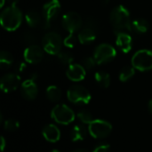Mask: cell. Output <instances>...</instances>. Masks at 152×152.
<instances>
[{
  "label": "cell",
  "instance_id": "obj_1",
  "mask_svg": "<svg viewBox=\"0 0 152 152\" xmlns=\"http://www.w3.org/2000/svg\"><path fill=\"white\" fill-rule=\"evenodd\" d=\"M110 20L116 32H127L132 30L130 12L124 5H118L111 10Z\"/></svg>",
  "mask_w": 152,
  "mask_h": 152
},
{
  "label": "cell",
  "instance_id": "obj_2",
  "mask_svg": "<svg viewBox=\"0 0 152 152\" xmlns=\"http://www.w3.org/2000/svg\"><path fill=\"white\" fill-rule=\"evenodd\" d=\"M0 22L5 30L14 31L22 22V12L16 5H10L2 11Z\"/></svg>",
  "mask_w": 152,
  "mask_h": 152
},
{
  "label": "cell",
  "instance_id": "obj_3",
  "mask_svg": "<svg viewBox=\"0 0 152 152\" xmlns=\"http://www.w3.org/2000/svg\"><path fill=\"white\" fill-rule=\"evenodd\" d=\"M42 45L45 52L51 55H58L61 52L63 39L57 32L51 31L46 33L42 40Z\"/></svg>",
  "mask_w": 152,
  "mask_h": 152
},
{
  "label": "cell",
  "instance_id": "obj_4",
  "mask_svg": "<svg viewBox=\"0 0 152 152\" xmlns=\"http://www.w3.org/2000/svg\"><path fill=\"white\" fill-rule=\"evenodd\" d=\"M132 66L139 71H149L152 69V50L141 49L132 57Z\"/></svg>",
  "mask_w": 152,
  "mask_h": 152
},
{
  "label": "cell",
  "instance_id": "obj_5",
  "mask_svg": "<svg viewBox=\"0 0 152 152\" xmlns=\"http://www.w3.org/2000/svg\"><path fill=\"white\" fill-rule=\"evenodd\" d=\"M52 118L60 125H69L74 121L76 115L66 104H57L51 111Z\"/></svg>",
  "mask_w": 152,
  "mask_h": 152
},
{
  "label": "cell",
  "instance_id": "obj_6",
  "mask_svg": "<svg viewBox=\"0 0 152 152\" xmlns=\"http://www.w3.org/2000/svg\"><path fill=\"white\" fill-rule=\"evenodd\" d=\"M67 97L70 102L77 105L88 104L92 98L90 92L80 85H75L69 87L67 92Z\"/></svg>",
  "mask_w": 152,
  "mask_h": 152
},
{
  "label": "cell",
  "instance_id": "obj_7",
  "mask_svg": "<svg viewBox=\"0 0 152 152\" xmlns=\"http://www.w3.org/2000/svg\"><path fill=\"white\" fill-rule=\"evenodd\" d=\"M112 131L111 124L103 119H94V121L88 125V132L94 139H104L108 137Z\"/></svg>",
  "mask_w": 152,
  "mask_h": 152
},
{
  "label": "cell",
  "instance_id": "obj_8",
  "mask_svg": "<svg viewBox=\"0 0 152 152\" xmlns=\"http://www.w3.org/2000/svg\"><path fill=\"white\" fill-rule=\"evenodd\" d=\"M117 55V50L110 44L103 43L96 46L94 52V58L97 64H104L111 61Z\"/></svg>",
  "mask_w": 152,
  "mask_h": 152
},
{
  "label": "cell",
  "instance_id": "obj_9",
  "mask_svg": "<svg viewBox=\"0 0 152 152\" xmlns=\"http://www.w3.org/2000/svg\"><path fill=\"white\" fill-rule=\"evenodd\" d=\"M61 3L59 0H49L42 8V16L44 19V24L45 28L51 26V23L61 12Z\"/></svg>",
  "mask_w": 152,
  "mask_h": 152
},
{
  "label": "cell",
  "instance_id": "obj_10",
  "mask_svg": "<svg viewBox=\"0 0 152 152\" xmlns=\"http://www.w3.org/2000/svg\"><path fill=\"white\" fill-rule=\"evenodd\" d=\"M61 23L66 31L69 34H74L82 28L83 20L77 12H69L63 15Z\"/></svg>",
  "mask_w": 152,
  "mask_h": 152
},
{
  "label": "cell",
  "instance_id": "obj_11",
  "mask_svg": "<svg viewBox=\"0 0 152 152\" xmlns=\"http://www.w3.org/2000/svg\"><path fill=\"white\" fill-rule=\"evenodd\" d=\"M20 85V77L16 73H7L1 77L0 87L4 93H11Z\"/></svg>",
  "mask_w": 152,
  "mask_h": 152
},
{
  "label": "cell",
  "instance_id": "obj_12",
  "mask_svg": "<svg viewBox=\"0 0 152 152\" xmlns=\"http://www.w3.org/2000/svg\"><path fill=\"white\" fill-rule=\"evenodd\" d=\"M24 60L29 64H37L44 58V51L37 45H28L23 53Z\"/></svg>",
  "mask_w": 152,
  "mask_h": 152
},
{
  "label": "cell",
  "instance_id": "obj_13",
  "mask_svg": "<svg viewBox=\"0 0 152 152\" xmlns=\"http://www.w3.org/2000/svg\"><path fill=\"white\" fill-rule=\"evenodd\" d=\"M20 93L24 99L28 101H33L37 98L38 94V87L37 86L36 80L28 78L22 82L20 86Z\"/></svg>",
  "mask_w": 152,
  "mask_h": 152
},
{
  "label": "cell",
  "instance_id": "obj_14",
  "mask_svg": "<svg viewBox=\"0 0 152 152\" xmlns=\"http://www.w3.org/2000/svg\"><path fill=\"white\" fill-rule=\"evenodd\" d=\"M86 71L82 64L72 63L69 66H68L66 76L69 80L73 82H79L86 77Z\"/></svg>",
  "mask_w": 152,
  "mask_h": 152
},
{
  "label": "cell",
  "instance_id": "obj_15",
  "mask_svg": "<svg viewBox=\"0 0 152 152\" xmlns=\"http://www.w3.org/2000/svg\"><path fill=\"white\" fill-rule=\"evenodd\" d=\"M116 45L118 49L126 53H129L133 46V38L127 32H116Z\"/></svg>",
  "mask_w": 152,
  "mask_h": 152
},
{
  "label": "cell",
  "instance_id": "obj_16",
  "mask_svg": "<svg viewBox=\"0 0 152 152\" xmlns=\"http://www.w3.org/2000/svg\"><path fill=\"white\" fill-rule=\"evenodd\" d=\"M77 37L80 44L90 45L96 39V29L88 26H84L78 31Z\"/></svg>",
  "mask_w": 152,
  "mask_h": 152
},
{
  "label": "cell",
  "instance_id": "obj_17",
  "mask_svg": "<svg viewBox=\"0 0 152 152\" xmlns=\"http://www.w3.org/2000/svg\"><path fill=\"white\" fill-rule=\"evenodd\" d=\"M42 134L47 142L53 143L58 142L61 138L60 129L53 124L46 125L42 130Z\"/></svg>",
  "mask_w": 152,
  "mask_h": 152
},
{
  "label": "cell",
  "instance_id": "obj_18",
  "mask_svg": "<svg viewBox=\"0 0 152 152\" xmlns=\"http://www.w3.org/2000/svg\"><path fill=\"white\" fill-rule=\"evenodd\" d=\"M87 133H89L88 128H86L84 126V124L76 125L73 126V128L71 129V132H70L71 141L74 142L84 141L86 139V137L87 136Z\"/></svg>",
  "mask_w": 152,
  "mask_h": 152
},
{
  "label": "cell",
  "instance_id": "obj_19",
  "mask_svg": "<svg viewBox=\"0 0 152 152\" xmlns=\"http://www.w3.org/2000/svg\"><path fill=\"white\" fill-rule=\"evenodd\" d=\"M25 20L30 28H36L42 22V16L37 11L29 10L25 14Z\"/></svg>",
  "mask_w": 152,
  "mask_h": 152
},
{
  "label": "cell",
  "instance_id": "obj_20",
  "mask_svg": "<svg viewBox=\"0 0 152 152\" xmlns=\"http://www.w3.org/2000/svg\"><path fill=\"white\" fill-rule=\"evenodd\" d=\"M150 28L149 22L147 20L142 19V18H138L134 20H132L131 24V28L132 31L137 33V34H143L148 31Z\"/></svg>",
  "mask_w": 152,
  "mask_h": 152
},
{
  "label": "cell",
  "instance_id": "obj_21",
  "mask_svg": "<svg viewBox=\"0 0 152 152\" xmlns=\"http://www.w3.org/2000/svg\"><path fill=\"white\" fill-rule=\"evenodd\" d=\"M94 80L97 85L102 88H108L110 86V76L105 71H97L94 74Z\"/></svg>",
  "mask_w": 152,
  "mask_h": 152
},
{
  "label": "cell",
  "instance_id": "obj_22",
  "mask_svg": "<svg viewBox=\"0 0 152 152\" xmlns=\"http://www.w3.org/2000/svg\"><path fill=\"white\" fill-rule=\"evenodd\" d=\"M45 94L47 99L52 102H57L61 98V91L56 86H50L46 88Z\"/></svg>",
  "mask_w": 152,
  "mask_h": 152
},
{
  "label": "cell",
  "instance_id": "obj_23",
  "mask_svg": "<svg viewBox=\"0 0 152 152\" xmlns=\"http://www.w3.org/2000/svg\"><path fill=\"white\" fill-rule=\"evenodd\" d=\"M13 56L7 51H1L0 53V68L2 69H9L13 63Z\"/></svg>",
  "mask_w": 152,
  "mask_h": 152
},
{
  "label": "cell",
  "instance_id": "obj_24",
  "mask_svg": "<svg viewBox=\"0 0 152 152\" xmlns=\"http://www.w3.org/2000/svg\"><path fill=\"white\" fill-rule=\"evenodd\" d=\"M135 74V69L133 66H124L119 72V80L126 82L130 80Z\"/></svg>",
  "mask_w": 152,
  "mask_h": 152
},
{
  "label": "cell",
  "instance_id": "obj_25",
  "mask_svg": "<svg viewBox=\"0 0 152 152\" xmlns=\"http://www.w3.org/2000/svg\"><path fill=\"white\" fill-rule=\"evenodd\" d=\"M76 117L81 122V124H84V125H90L94 121L93 114L87 110H82L78 111Z\"/></svg>",
  "mask_w": 152,
  "mask_h": 152
},
{
  "label": "cell",
  "instance_id": "obj_26",
  "mask_svg": "<svg viewBox=\"0 0 152 152\" xmlns=\"http://www.w3.org/2000/svg\"><path fill=\"white\" fill-rule=\"evenodd\" d=\"M58 59H59L61 63H62L63 65H68V66L72 64L73 61H74L73 55L69 52H66V51L61 52L58 54Z\"/></svg>",
  "mask_w": 152,
  "mask_h": 152
},
{
  "label": "cell",
  "instance_id": "obj_27",
  "mask_svg": "<svg viewBox=\"0 0 152 152\" xmlns=\"http://www.w3.org/2000/svg\"><path fill=\"white\" fill-rule=\"evenodd\" d=\"M20 127V123L16 119H7L4 122V128L8 132H14Z\"/></svg>",
  "mask_w": 152,
  "mask_h": 152
},
{
  "label": "cell",
  "instance_id": "obj_28",
  "mask_svg": "<svg viewBox=\"0 0 152 152\" xmlns=\"http://www.w3.org/2000/svg\"><path fill=\"white\" fill-rule=\"evenodd\" d=\"M77 40L78 37H76L74 34H69V36H67L63 39V45L68 48H73L77 44Z\"/></svg>",
  "mask_w": 152,
  "mask_h": 152
},
{
  "label": "cell",
  "instance_id": "obj_29",
  "mask_svg": "<svg viewBox=\"0 0 152 152\" xmlns=\"http://www.w3.org/2000/svg\"><path fill=\"white\" fill-rule=\"evenodd\" d=\"M97 62L95 61V59L94 58V56H87L85 57L82 61V65L84 66V68L86 69H93L95 66H96Z\"/></svg>",
  "mask_w": 152,
  "mask_h": 152
},
{
  "label": "cell",
  "instance_id": "obj_30",
  "mask_svg": "<svg viewBox=\"0 0 152 152\" xmlns=\"http://www.w3.org/2000/svg\"><path fill=\"white\" fill-rule=\"evenodd\" d=\"M23 40L26 44H28V45H36V41H37V38L35 37V36L30 33V32H26L24 35H23Z\"/></svg>",
  "mask_w": 152,
  "mask_h": 152
},
{
  "label": "cell",
  "instance_id": "obj_31",
  "mask_svg": "<svg viewBox=\"0 0 152 152\" xmlns=\"http://www.w3.org/2000/svg\"><path fill=\"white\" fill-rule=\"evenodd\" d=\"M110 146L108 143H101L98 144L94 150L93 152H110Z\"/></svg>",
  "mask_w": 152,
  "mask_h": 152
},
{
  "label": "cell",
  "instance_id": "obj_32",
  "mask_svg": "<svg viewBox=\"0 0 152 152\" xmlns=\"http://www.w3.org/2000/svg\"><path fill=\"white\" fill-rule=\"evenodd\" d=\"M25 69H26V65H25V63H20V64L18 65L17 70H18L19 72H22Z\"/></svg>",
  "mask_w": 152,
  "mask_h": 152
},
{
  "label": "cell",
  "instance_id": "obj_33",
  "mask_svg": "<svg viewBox=\"0 0 152 152\" xmlns=\"http://www.w3.org/2000/svg\"><path fill=\"white\" fill-rule=\"evenodd\" d=\"M4 148H5V140H4V138L2 136V137H1V151H2V152L4 151Z\"/></svg>",
  "mask_w": 152,
  "mask_h": 152
},
{
  "label": "cell",
  "instance_id": "obj_34",
  "mask_svg": "<svg viewBox=\"0 0 152 152\" xmlns=\"http://www.w3.org/2000/svg\"><path fill=\"white\" fill-rule=\"evenodd\" d=\"M7 1H8V3H9L11 5H16V4L19 3L20 0H7Z\"/></svg>",
  "mask_w": 152,
  "mask_h": 152
},
{
  "label": "cell",
  "instance_id": "obj_35",
  "mask_svg": "<svg viewBox=\"0 0 152 152\" xmlns=\"http://www.w3.org/2000/svg\"><path fill=\"white\" fill-rule=\"evenodd\" d=\"M148 109H149V111L151 112V114L152 115V99L148 103Z\"/></svg>",
  "mask_w": 152,
  "mask_h": 152
},
{
  "label": "cell",
  "instance_id": "obj_36",
  "mask_svg": "<svg viewBox=\"0 0 152 152\" xmlns=\"http://www.w3.org/2000/svg\"><path fill=\"white\" fill-rule=\"evenodd\" d=\"M72 152H89L88 151H86V150H83V149H78V150H76V151H74Z\"/></svg>",
  "mask_w": 152,
  "mask_h": 152
},
{
  "label": "cell",
  "instance_id": "obj_37",
  "mask_svg": "<svg viewBox=\"0 0 152 152\" xmlns=\"http://www.w3.org/2000/svg\"><path fill=\"white\" fill-rule=\"evenodd\" d=\"M50 152H60L58 150H53V151H51Z\"/></svg>",
  "mask_w": 152,
  "mask_h": 152
},
{
  "label": "cell",
  "instance_id": "obj_38",
  "mask_svg": "<svg viewBox=\"0 0 152 152\" xmlns=\"http://www.w3.org/2000/svg\"><path fill=\"white\" fill-rule=\"evenodd\" d=\"M4 0H2V4H1V5L3 6V5H4Z\"/></svg>",
  "mask_w": 152,
  "mask_h": 152
}]
</instances>
